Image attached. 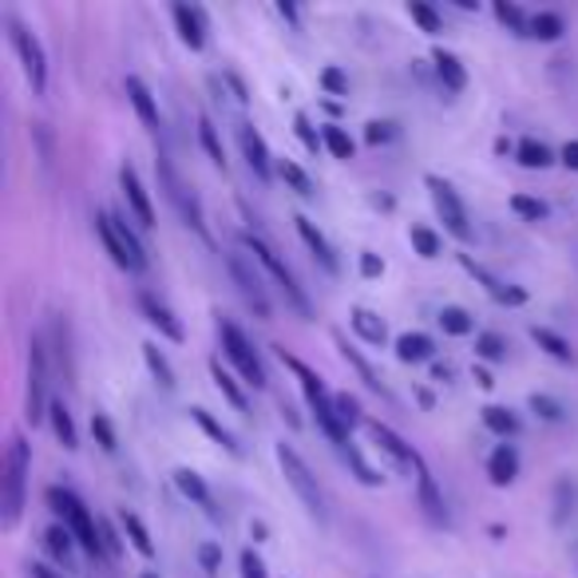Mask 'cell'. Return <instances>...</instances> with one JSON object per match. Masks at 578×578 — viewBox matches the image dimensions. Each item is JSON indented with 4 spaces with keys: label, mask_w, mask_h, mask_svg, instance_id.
<instances>
[{
    "label": "cell",
    "mask_w": 578,
    "mask_h": 578,
    "mask_svg": "<svg viewBox=\"0 0 578 578\" xmlns=\"http://www.w3.org/2000/svg\"><path fill=\"white\" fill-rule=\"evenodd\" d=\"M48 503H52L56 515H64L67 531L76 534V543L88 551V555H103V543H99V519H91V512L79 503V495L64 488H48Z\"/></svg>",
    "instance_id": "obj_1"
},
{
    "label": "cell",
    "mask_w": 578,
    "mask_h": 578,
    "mask_svg": "<svg viewBox=\"0 0 578 578\" xmlns=\"http://www.w3.org/2000/svg\"><path fill=\"white\" fill-rule=\"evenodd\" d=\"M96 230H99V238H103V246H108L111 254V262L123 266V270H147V254H143L139 238H135L132 230H127V222H120L111 210H99L96 214Z\"/></svg>",
    "instance_id": "obj_2"
},
{
    "label": "cell",
    "mask_w": 578,
    "mask_h": 578,
    "mask_svg": "<svg viewBox=\"0 0 578 578\" xmlns=\"http://www.w3.org/2000/svg\"><path fill=\"white\" fill-rule=\"evenodd\" d=\"M24 480H28V444H24V436H12L9 440V456H4V488H0L4 527H16V519H21Z\"/></svg>",
    "instance_id": "obj_3"
},
{
    "label": "cell",
    "mask_w": 578,
    "mask_h": 578,
    "mask_svg": "<svg viewBox=\"0 0 578 578\" xmlns=\"http://www.w3.org/2000/svg\"><path fill=\"white\" fill-rule=\"evenodd\" d=\"M278 452V464H282V471H285V483L297 491V500L306 503V512L313 515V519H325V500H321V488H317V476L306 468V459L297 456L294 447L285 444H278L273 447Z\"/></svg>",
    "instance_id": "obj_4"
},
{
    "label": "cell",
    "mask_w": 578,
    "mask_h": 578,
    "mask_svg": "<svg viewBox=\"0 0 578 578\" xmlns=\"http://www.w3.org/2000/svg\"><path fill=\"white\" fill-rule=\"evenodd\" d=\"M242 246H246V250H250L254 258H258V262H262L266 270H270L273 278H278V282H282L285 302H290V306H294L302 317H309V297H306V290L297 285L294 270H290V266H285L282 258H278V254H273V246H266V242L258 238V234H242Z\"/></svg>",
    "instance_id": "obj_5"
},
{
    "label": "cell",
    "mask_w": 578,
    "mask_h": 578,
    "mask_svg": "<svg viewBox=\"0 0 578 578\" xmlns=\"http://www.w3.org/2000/svg\"><path fill=\"white\" fill-rule=\"evenodd\" d=\"M52 408L48 401V353H45V337H33L28 341V420L40 425Z\"/></svg>",
    "instance_id": "obj_6"
},
{
    "label": "cell",
    "mask_w": 578,
    "mask_h": 578,
    "mask_svg": "<svg viewBox=\"0 0 578 578\" xmlns=\"http://www.w3.org/2000/svg\"><path fill=\"white\" fill-rule=\"evenodd\" d=\"M222 349H226V357L238 365V372L246 377V381L254 384V389H266V369H262V357L254 353V345L246 341V333H242L234 321H222Z\"/></svg>",
    "instance_id": "obj_7"
},
{
    "label": "cell",
    "mask_w": 578,
    "mask_h": 578,
    "mask_svg": "<svg viewBox=\"0 0 578 578\" xmlns=\"http://www.w3.org/2000/svg\"><path fill=\"white\" fill-rule=\"evenodd\" d=\"M9 28H12V45H16V52H21L24 76H28V84H33L36 91H45V84H48V56H45V48H40V40H36L33 28H24L16 16H9Z\"/></svg>",
    "instance_id": "obj_8"
},
{
    "label": "cell",
    "mask_w": 578,
    "mask_h": 578,
    "mask_svg": "<svg viewBox=\"0 0 578 578\" xmlns=\"http://www.w3.org/2000/svg\"><path fill=\"white\" fill-rule=\"evenodd\" d=\"M428 190H432V202H436V214L444 219L447 234H456L459 242H468L471 238V222H468V210H464V202H459L456 190L436 175H428Z\"/></svg>",
    "instance_id": "obj_9"
},
{
    "label": "cell",
    "mask_w": 578,
    "mask_h": 578,
    "mask_svg": "<svg viewBox=\"0 0 578 578\" xmlns=\"http://www.w3.org/2000/svg\"><path fill=\"white\" fill-rule=\"evenodd\" d=\"M230 273H234V282H238L242 297L250 302L254 313H258V317H270V297H266L262 273H254L250 266H246V258H242V254H230Z\"/></svg>",
    "instance_id": "obj_10"
},
{
    "label": "cell",
    "mask_w": 578,
    "mask_h": 578,
    "mask_svg": "<svg viewBox=\"0 0 578 578\" xmlns=\"http://www.w3.org/2000/svg\"><path fill=\"white\" fill-rule=\"evenodd\" d=\"M163 183H167V195H171V202L179 207V214L186 219V226H195L202 238L210 242V234H207V222H202V207H198V198L186 190L183 183H179V175L171 171V163H163Z\"/></svg>",
    "instance_id": "obj_11"
},
{
    "label": "cell",
    "mask_w": 578,
    "mask_h": 578,
    "mask_svg": "<svg viewBox=\"0 0 578 578\" xmlns=\"http://www.w3.org/2000/svg\"><path fill=\"white\" fill-rule=\"evenodd\" d=\"M120 186H123V198H127V207H132L135 222H139L143 230H151V226H155L151 198H147V190H143L139 171H135L132 163H123V167H120Z\"/></svg>",
    "instance_id": "obj_12"
},
{
    "label": "cell",
    "mask_w": 578,
    "mask_h": 578,
    "mask_svg": "<svg viewBox=\"0 0 578 578\" xmlns=\"http://www.w3.org/2000/svg\"><path fill=\"white\" fill-rule=\"evenodd\" d=\"M459 266H464V270H468L471 278H480L483 290H488V294L495 297V302H503V306H524V302H527V290H519V285H503L500 278H491V273L483 270V266L476 262L471 254H459Z\"/></svg>",
    "instance_id": "obj_13"
},
{
    "label": "cell",
    "mask_w": 578,
    "mask_h": 578,
    "mask_svg": "<svg viewBox=\"0 0 578 578\" xmlns=\"http://www.w3.org/2000/svg\"><path fill=\"white\" fill-rule=\"evenodd\" d=\"M238 143H242V155H246V163L258 179H270L278 167L270 163V147L258 132H254V123H242L238 127Z\"/></svg>",
    "instance_id": "obj_14"
},
{
    "label": "cell",
    "mask_w": 578,
    "mask_h": 578,
    "mask_svg": "<svg viewBox=\"0 0 578 578\" xmlns=\"http://www.w3.org/2000/svg\"><path fill=\"white\" fill-rule=\"evenodd\" d=\"M369 432H372V440H377V444H381L384 452L396 459V464H404V468H420V464H425V459H420V452H416L408 440L396 436L389 425H381V420H369Z\"/></svg>",
    "instance_id": "obj_15"
},
{
    "label": "cell",
    "mask_w": 578,
    "mask_h": 578,
    "mask_svg": "<svg viewBox=\"0 0 578 578\" xmlns=\"http://www.w3.org/2000/svg\"><path fill=\"white\" fill-rule=\"evenodd\" d=\"M175 24H179V36H183L186 48H202L207 45V12L198 9V4H175Z\"/></svg>",
    "instance_id": "obj_16"
},
{
    "label": "cell",
    "mask_w": 578,
    "mask_h": 578,
    "mask_svg": "<svg viewBox=\"0 0 578 578\" xmlns=\"http://www.w3.org/2000/svg\"><path fill=\"white\" fill-rule=\"evenodd\" d=\"M139 309L147 313V321H151L159 333H163L167 341H183V325H179V317L171 313V309L159 302V297H151V294H139Z\"/></svg>",
    "instance_id": "obj_17"
},
{
    "label": "cell",
    "mask_w": 578,
    "mask_h": 578,
    "mask_svg": "<svg viewBox=\"0 0 578 578\" xmlns=\"http://www.w3.org/2000/svg\"><path fill=\"white\" fill-rule=\"evenodd\" d=\"M123 88H127V99H132V108L139 111V120L147 123V127H159V103H155V96H151V88L143 84L139 76H127L123 79Z\"/></svg>",
    "instance_id": "obj_18"
},
{
    "label": "cell",
    "mask_w": 578,
    "mask_h": 578,
    "mask_svg": "<svg viewBox=\"0 0 578 578\" xmlns=\"http://www.w3.org/2000/svg\"><path fill=\"white\" fill-rule=\"evenodd\" d=\"M488 476H491V483H500V488H507V483L519 476V452H515V444H500L491 452Z\"/></svg>",
    "instance_id": "obj_19"
},
{
    "label": "cell",
    "mask_w": 578,
    "mask_h": 578,
    "mask_svg": "<svg viewBox=\"0 0 578 578\" xmlns=\"http://www.w3.org/2000/svg\"><path fill=\"white\" fill-rule=\"evenodd\" d=\"M297 234H302V238H306V246L309 250L317 254V258H321V266H325V270H337V254H333V246H329V238L325 234H321V230L313 226V222L306 219V214H297Z\"/></svg>",
    "instance_id": "obj_20"
},
{
    "label": "cell",
    "mask_w": 578,
    "mask_h": 578,
    "mask_svg": "<svg viewBox=\"0 0 578 578\" xmlns=\"http://www.w3.org/2000/svg\"><path fill=\"white\" fill-rule=\"evenodd\" d=\"M349 321H353V329H357L360 341H369V345H384V341H389V325H384V317H377L372 309L357 306L349 313Z\"/></svg>",
    "instance_id": "obj_21"
},
{
    "label": "cell",
    "mask_w": 578,
    "mask_h": 578,
    "mask_svg": "<svg viewBox=\"0 0 578 578\" xmlns=\"http://www.w3.org/2000/svg\"><path fill=\"white\" fill-rule=\"evenodd\" d=\"M416 483H420V503H425V512L432 524H447V512H444V500H440V491H436V480H432V471L420 464L416 468Z\"/></svg>",
    "instance_id": "obj_22"
},
{
    "label": "cell",
    "mask_w": 578,
    "mask_h": 578,
    "mask_svg": "<svg viewBox=\"0 0 578 578\" xmlns=\"http://www.w3.org/2000/svg\"><path fill=\"white\" fill-rule=\"evenodd\" d=\"M175 488L183 491V495H186L190 503H198V507H207V512L214 515V495H210V488L202 483V476H198V471L179 468V471H175Z\"/></svg>",
    "instance_id": "obj_23"
},
{
    "label": "cell",
    "mask_w": 578,
    "mask_h": 578,
    "mask_svg": "<svg viewBox=\"0 0 578 578\" xmlns=\"http://www.w3.org/2000/svg\"><path fill=\"white\" fill-rule=\"evenodd\" d=\"M432 64H436V76L444 79L447 91H464V88H468V72H464V64H459V56H452V52H444V48H440V52L432 56Z\"/></svg>",
    "instance_id": "obj_24"
},
{
    "label": "cell",
    "mask_w": 578,
    "mask_h": 578,
    "mask_svg": "<svg viewBox=\"0 0 578 578\" xmlns=\"http://www.w3.org/2000/svg\"><path fill=\"white\" fill-rule=\"evenodd\" d=\"M531 341H534V345H539L543 353H551L555 360H563V365H570V360H575V349H570V341H567V337H558L555 329L531 325Z\"/></svg>",
    "instance_id": "obj_25"
},
{
    "label": "cell",
    "mask_w": 578,
    "mask_h": 578,
    "mask_svg": "<svg viewBox=\"0 0 578 578\" xmlns=\"http://www.w3.org/2000/svg\"><path fill=\"white\" fill-rule=\"evenodd\" d=\"M48 420H52V432L56 440L67 447V452H76V425H72V413H67L64 401H52V408H48Z\"/></svg>",
    "instance_id": "obj_26"
},
{
    "label": "cell",
    "mask_w": 578,
    "mask_h": 578,
    "mask_svg": "<svg viewBox=\"0 0 578 578\" xmlns=\"http://www.w3.org/2000/svg\"><path fill=\"white\" fill-rule=\"evenodd\" d=\"M396 357H401L404 365L428 360L432 357V337H425V333H401V337H396Z\"/></svg>",
    "instance_id": "obj_27"
},
{
    "label": "cell",
    "mask_w": 578,
    "mask_h": 578,
    "mask_svg": "<svg viewBox=\"0 0 578 578\" xmlns=\"http://www.w3.org/2000/svg\"><path fill=\"white\" fill-rule=\"evenodd\" d=\"M120 524H123V534L132 539V546H135V551H139L143 558H151V555H155L151 531L143 527V519H139V515H135V512H123V515H120Z\"/></svg>",
    "instance_id": "obj_28"
},
{
    "label": "cell",
    "mask_w": 578,
    "mask_h": 578,
    "mask_svg": "<svg viewBox=\"0 0 578 578\" xmlns=\"http://www.w3.org/2000/svg\"><path fill=\"white\" fill-rule=\"evenodd\" d=\"M483 425L495 432V436H515L519 432V416L512 413V408H500V404H488V408H480Z\"/></svg>",
    "instance_id": "obj_29"
},
{
    "label": "cell",
    "mask_w": 578,
    "mask_h": 578,
    "mask_svg": "<svg viewBox=\"0 0 578 578\" xmlns=\"http://www.w3.org/2000/svg\"><path fill=\"white\" fill-rule=\"evenodd\" d=\"M190 420H195V425L202 428V432H207L210 440H219V444L226 447L230 456H238V444H234V436H230V428H222L219 420H214V416L207 413V408H190Z\"/></svg>",
    "instance_id": "obj_30"
},
{
    "label": "cell",
    "mask_w": 578,
    "mask_h": 578,
    "mask_svg": "<svg viewBox=\"0 0 578 578\" xmlns=\"http://www.w3.org/2000/svg\"><path fill=\"white\" fill-rule=\"evenodd\" d=\"M440 329H444V333H452V337H468L471 329H476V321H471L468 309L444 306V309H440Z\"/></svg>",
    "instance_id": "obj_31"
},
{
    "label": "cell",
    "mask_w": 578,
    "mask_h": 578,
    "mask_svg": "<svg viewBox=\"0 0 578 578\" xmlns=\"http://www.w3.org/2000/svg\"><path fill=\"white\" fill-rule=\"evenodd\" d=\"M519 163L531 167V171H543V167L555 163V155H551V147L539 139H524L519 143Z\"/></svg>",
    "instance_id": "obj_32"
},
{
    "label": "cell",
    "mask_w": 578,
    "mask_h": 578,
    "mask_svg": "<svg viewBox=\"0 0 578 578\" xmlns=\"http://www.w3.org/2000/svg\"><path fill=\"white\" fill-rule=\"evenodd\" d=\"M527 36L558 40V36H563V16H558V12H534L531 24H527Z\"/></svg>",
    "instance_id": "obj_33"
},
{
    "label": "cell",
    "mask_w": 578,
    "mask_h": 578,
    "mask_svg": "<svg viewBox=\"0 0 578 578\" xmlns=\"http://www.w3.org/2000/svg\"><path fill=\"white\" fill-rule=\"evenodd\" d=\"M72 543H76V534L67 531V524H56V527H48L45 531V546L52 551L60 563H67L72 558Z\"/></svg>",
    "instance_id": "obj_34"
},
{
    "label": "cell",
    "mask_w": 578,
    "mask_h": 578,
    "mask_svg": "<svg viewBox=\"0 0 578 578\" xmlns=\"http://www.w3.org/2000/svg\"><path fill=\"white\" fill-rule=\"evenodd\" d=\"M337 345H341V353H345V360H349L353 369H357V372H360V381L369 384V389H377V393H384V384H381V377H377V372H372V365H369V360L360 357V353H357V349H353V345H349V341H345V337H337Z\"/></svg>",
    "instance_id": "obj_35"
},
{
    "label": "cell",
    "mask_w": 578,
    "mask_h": 578,
    "mask_svg": "<svg viewBox=\"0 0 578 578\" xmlns=\"http://www.w3.org/2000/svg\"><path fill=\"white\" fill-rule=\"evenodd\" d=\"M210 372H214V384H219V393L226 396V401L234 404V408H246V393H242L238 381H234V377H230V372L222 369L219 360H210Z\"/></svg>",
    "instance_id": "obj_36"
},
{
    "label": "cell",
    "mask_w": 578,
    "mask_h": 578,
    "mask_svg": "<svg viewBox=\"0 0 578 578\" xmlns=\"http://www.w3.org/2000/svg\"><path fill=\"white\" fill-rule=\"evenodd\" d=\"M198 139H202V147H207V155H210V159H214V163H219L222 171H226V151H222L219 127H214V123H210L207 115L198 120Z\"/></svg>",
    "instance_id": "obj_37"
},
{
    "label": "cell",
    "mask_w": 578,
    "mask_h": 578,
    "mask_svg": "<svg viewBox=\"0 0 578 578\" xmlns=\"http://www.w3.org/2000/svg\"><path fill=\"white\" fill-rule=\"evenodd\" d=\"M321 139H325V147L337 159H353V151H357V143L345 135V127H337V123H325V132H321Z\"/></svg>",
    "instance_id": "obj_38"
},
{
    "label": "cell",
    "mask_w": 578,
    "mask_h": 578,
    "mask_svg": "<svg viewBox=\"0 0 578 578\" xmlns=\"http://www.w3.org/2000/svg\"><path fill=\"white\" fill-rule=\"evenodd\" d=\"M143 357H147V365H151V372L159 377V384H163V389H175V369H171V360H167L163 353L155 349L151 341L143 345Z\"/></svg>",
    "instance_id": "obj_39"
},
{
    "label": "cell",
    "mask_w": 578,
    "mask_h": 578,
    "mask_svg": "<svg viewBox=\"0 0 578 578\" xmlns=\"http://www.w3.org/2000/svg\"><path fill=\"white\" fill-rule=\"evenodd\" d=\"M278 175L294 186L297 195H313V183H309V175L294 163V159H278Z\"/></svg>",
    "instance_id": "obj_40"
},
{
    "label": "cell",
    "mask_w": 578,
    "mask_h": 578,
    "mask_svg": "<svg viewBox=\"0 0 578 578\" xmlns=\"http://www.w3.org/2000/svg\"><path fill=\"white\" fill-rule=\"evenodd\" d=\"M495 16H500L512 33H527V24H531V16H527L519 4H512V0H495Z\"/></svg>",
    "instance_id": "obj_41"
},
{
    "label": "cell",
    "mask_w": 578,
    "mask_h": 578,
    "mask_svg": "<svg viewBox=\"0 0 578 578\" xmlns=\"http://www.w3.org/2000/svg\"><path fill=\"white\" fill-rule=\"evenodd\" d=\"M408 16H413V21L420 24L425 33H444V21H440L436 9H432V4H425V0H413V4H408Z\"/></svg>",
    "instance_id": "obj_42"
},
{
    "label": "cell",
    "mask_w": 578,
    "mask_h": 578,
    "mask_svg": "<svg viewBox=\"0 0 578 578\" xmlns=\"http://www.w3.org/2000/svg\"><path fill=\"white\" fill-rule=\"evenodd\" d=\"M512 210L519 214V219H527V222L546 219V202H543V198H531V195H512Z\"/></svg>",
    "instance_id": "obj_43"
},
{
    "label": "cell",
    "mask_w": 578,
    "mask_h": 578,
    "mask_svg": "<svg viewBox=\"0 0 578 578\" xmlns=\"http://www.w3.org/2000/svg\"><path fill=\"white\" fill-rule=\"evenodd\" d=\"M294 132H297V139L306 143V147H309V151H313V155L321 151V147H325V139L317 135V127H313V123H309L306 111H297V115H294Z\"/></svg>",
    "instance_id": "obj_44"
},
{
    "label": "cell",
    "mask_w": 578,
    "mask_h": 578,
    "mask_svg": "<svg viewBox=\"0 0 578 578\" xmlns=\"http://www.w3.org/2000/svg\"><path fill=\"white\" fill-rule=\"evenodd\" d=\"M333 408H337L341 425H345V428H353L357 420H365V416H360V401H357V396H349V393L333 396Z\"/></svg>",
    "instance_id": "obj_45"
},
{
    "label": "cell",
    "mask_w": 578,
    "mask_h": 578,
    "mask_svg": "<svg viewBox=\"0 0 578 578\" xmlns=\"http://www.w3.org/2000/svg\"><path fill=\"white\" fill-rule=\"evenodd\" d=\"M413 246L420 258H436L440 254V238L428 226H413Z\"/></svg>",
    "instance_id": "obj_46"
},
{
    "label": "cell",
    "mask_w": 578,
    "mask_h": 578,
    "mask_svg": "<svg viewBox=\"0 0 578 578\" xmlns=\"http://www.w3.org/2000/svg\"><path fill=\"white\" fill-rule=\"evenodd\" d=\"M91 432H96L99 447L103 452H115V428H111V420L103 413H91Z\"/></svg>",
    "instance_id": "obj_47"
},
{
    "label": "cell",
    "mask_w": 578,
    "mask_h": 578,
    "mask_svg": "<svg viewBox=\"0 0 578 578\" xmlns=\"http://www.w3.org/2000/svg\"><path fill=\"white\" fill-rule=\"evenodd\" d=\"M476 353H480L483 360H500L503 353H507V345H503L500 333H480V337H476Z\"/></svg>",
    "instance_id": "obj_48"
},
{
    "label": "cell",
    "mask_w": 578,
    "mask_h": 578,
    "mask_svg": "<svg viewBox=\"0 0 578 578\" xmlns=\"http://www.w3.org/2000/svg\"><path fill=\"white\" fill-rule=\"evenodd\" d=\"M321 88H325L329 96H349V79H345L341 67H325V72H321Z\"/></svg>",
    "instance_id": "obj_49"
},
{
    "label": "cell",
    "mask_w": 578,
    "mask_h": 578,
    "mask_svg": "<svg viewBox=\"0 0 578 578\" xmlns=\"http://www.w3.org/2000/svg\"><path fill=\"white\" fill-rule=\"evenodd\" d=\"M99 543H103V555L120 558V551H123V539H120V534H115V527H111L108 519H99Z\"/></svg>",
    "instance_id": "obj_50"
},
{
    "label": "cell",
    "mask_w": 578,
    "mask_h": 578,
    "mask_svg": "<svg viewBox=\"0 0 578 578\" xmlns=\"http://www.w3.org/2000/svg\"><path fill=\"white\" fill-rule=\"evenodd\" d=\"M531 408L543 416V420H563V416H567L563 413V404L551 401V396H531Z\"/></svg>",
    "instance_id": "obj_51"
},
{
    "label": "cell",
    "mask_w": 578,
    "mask_h": 578,
    "mask_svg": "<svg viewBox=\"0 0 578 578\" xmlns=\"http://www.w3.org/2000/svg\"><path fill=\"white\" fill-rule=\"evenodd\" d=\"M242 578H266V563L254 551H242Z\"/></svg>",
    "instance_id": "obj_52"
},
{
    "label": "cell",
    "mask_w": 578,
    "mask_h": 578,
    "mask_svg": "<svg viewBox=\"0 0 578 578\" xmlns=\"http://www.w3.org/2000/svg\"><path fill=\"white\" fill-rule=\"evenodd\" d=\"M198 563H202V570H210V575H214V570L222 567V551L214 543H207L202 551H198Z\"/></svg>",
    "instance_id": "obj_53"
},
{
    "label": "cell",
    "mask_w": 578,
    "mask_h": 578,
    "mask_svg": "<svg viewBox=\"0 0 578 578\" xmlns=\"http://www.w3.org/2000/svg\"><path fill=\"white\" fill-rule=\"evenodd\" d=\"M365 139H369V143L393 139V123H369V127H365Z\"/></svg>",
    "instance_id": "obj_54"
},
{
    "label": "cell",
    "mask_w": 578,
    "mask_h": 578,
    "mask_svg": "<svg viewBox=\"0 0 578 578\" xmlns=\"http://www.w3.org/2000/svg\"><path fill=\"white\" fill-rule=\"evenodd\" d=\"M381 270H384V262L377 258V254H369V250L360 254V273H365V278H377Z\"/></svg>",
    "instance_id": "obj_55"
},
{
    "label": "cell",
    "mask_w": 578,
    "mask_h": 578,
    "mask_svg": "<svg viewBox=\"0 0 578 578\" xmlns=\"http://www.w3.org/2000/svg\"><path fill=\"white\" fill-rule=\"evenodd\" d=\"M558 159H563V163H567L570 171H578V139H570L567 147H563V151H558Z\"/></svg>",
    "instance_id": "obj_56"
},
{
    "label": "cell",
    "mask_w": 578,
    "mask_h": 578,
    "mask_svg": "<svg viewBox=\"0 0 578 578\" xmlns=\"http://www.w3.org/2000/svg\"><path fill=\"white\" fill-rule=\"evenodd\" d=\"M278 16H285V21H297V4H285V0H278Z\"/></svg>",
    "instance_id": "obj_57"
},
{
    "label": "cell",
    "mask_w": 578,
    "mask_h": 578,
    "mask_svg": "<svg viewBox=\"0 0 578 578\" xmlns=\"http://www.w3.org/2000/svg\"><path fill=\"white\" fill-rule=\"evenodd\" d=\"M28 570H33V578H60L52 567H45V563H33V567H28Z\"/></svg>",
    "instance_id": "obj_58"
},
{
    "label": "cell",
    "mask_w": 578,
    "mask_h": 578,
    "mask_svg": "<svg viewBox=\"0 0 578 578\" xmlns=\"http://www.w3.org/2000/svg\"><path fill=\"white\" fill-rule=\"evenodd\" d=\"M471 377H476V384H480V389H491V384H495V381H491V372H488V369H476Z\"/></svg>",
    "instance_id": "obj_59"
},
{
    "label": "cell",
    "mask_w": 578,
    "mask_h": 578,
    "mask_svg": "<svg viewBox=\"0 0 578 578\" xmlns=\"http://www.w3.org/2000/svg\"><path fill=\"white\" fill-rule=\"evenodd\" d=\"M143 578H159V575H143Z\"/></svg>",
    "instance_id": "obj_60"
}]
</instances>
